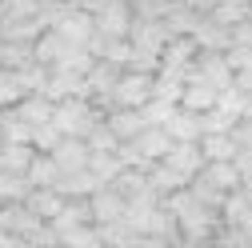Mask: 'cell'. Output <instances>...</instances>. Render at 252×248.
Wrapping results in <instances>:
<instances>
[{"mask_svg":"<svg viewBox=\"0 0 252 248\" xmlns=\"http://www.w3.org/2000/svg\"><path fill=\"white\" fill-rule=\"evenodd\" d=\"M172 216H176V228H180V240L188 244H200V240H216V232L224 228V220H220V208L204 204L200 196H192V188H176L160 200Z\"/></svg>","mask_w":252,"mask_h":248,"instance_id":"1","label":"cell"},{"mask_svg":"<svg viewBox=\"0 0 252 248\" xmlns=\"http://www.w3.org/2000/svg\"><path fill=\"white\" fill-rule=\"evenodd\" d=\"M100 120H104V112L92 104L88 96H64V100L52 104V124L64 136H88Z\"/></svg>","mask_w":252,"mask_h":248,"instance_id":"2","label":"cell"},{"mask_svg":"<svg viewBox=\"0 0 252 248\" xmlns=\"http://www.w3.org/2000/svg\"><path fill=\"white\" fill-rule=\"evenodd\" d=\"M152 96V72L144 68H124L108 92V108H140Z\"/></svg>","mask_w":252,"mask_h":248,"instance_id":"3","label":"cell"},{"mask_svg":"<svg viewBox=\"0 0 252 248\" xmlns=\"http://www.w3.org/2000/svg\"><path fill=\"white\" fill-rule=\"evenodd\" d=\"M160 164L168 172H176L184 184L192 180L200 168H204V152H200V140H172V148L160 156Z\"/></svg>","mask_w":252,"mask_h":248,"instance_id":"4","label":"cell"},{"mask_svg":"<svg viewBox=\"0 0 252 248\" xmlns=\"http://www.w3.org/2000/svg\"><path fill=\"white\" fill-rule=\"evenodd\" d=\"M88 208H92V220H96V224H108V220H120V216H124L128 196L108 180V184H100V188L88 192Z\"/></svg>","mask_w":252,"mask_h":248,"instance_id":"5","label":"cell"},{"mask_svg":"<svg viewBox=\"0 0 252 248\" xmlns=\"http://www.w3.org/2000/svg\"><path fill=\"white\" fill-rule=\"evenodd\" d=\"M216 84H208V80H200V76H192L188 72L184 76V88H180V108H188V112H208L212 104H216Z\"/></svg>","mask_w":252,"mask_h":248,"instance_id":"6","label":"cell"},{"mask_svg":"<svg viewBox=\"0 0 252 248\" xmlns=\"http://www.w3.org/2000/svg\"><path fill=\"white\" fill-rule=\"evenodd\" d=\"M92 20H96V32H104V36H128V28H132V8L120 4V0H108V4L92 16Z\"/></svg>","mask_w":252,"mask_h":248,"instance_id":"7","label":"cell"},{"mask_svg":"<svg viewBox=\"0 0 252 248\" xmlns=\"http://www.w3.org/2000/svg\"><path fill=\"white\" fill-rule=\"evenodd\" d=\"M52 160H56L60 172L84 168V164H88V144H84V136H60L56 148H52Z\"/></svg>","mask_w":252,"mask_h":248,"instance_id":"8","label":"cell"},{"mask_svg":"<svg viewBox=\"0 0 252 248\" xmlns=\"http://www.w3.org/2000/svg\"><path fill=\"white\" fill-rule=\"evenodd\" d=\"M132 144H136V148L144 152V156H148L152 164H156V160H160L164 152L172 148V132L164 128V124H144V128H140V132L132 136Z\"/></svg>","mask_w":252,"mask_h":248,"instance_id":"9","label":"cell"},{"mask_svg":"<svg viewBox=\"0 0 252 248\" xmlns=\"http://www.w3.org/2000/svg\"><path fill=\"white\" fill-rule=\"evenodd\" d=\"M196 40V48H216V52H224L228 44H232V28H224V24H216L212 16H200L196 24H192V32H188Z\"/></svg>","mask_w":252,"mask_h":248,"instance_id":"10","label":"cell"},{"mask_svg":"<svg viewBox=\"0 0 252 248\" xmlns=\"http://www.w3.org/2000/svg\"><path fill=\"white\" fill-rule=\"evenodd\" d=\"M64 200H68V196L60 192V188H52V184H44V188H28V196H24V204L32 208L40 220H52V216L64 208Z\"/></svg>","mask_w":252,"mask_h":248,"instance_id":"11","label":"cell"},{"mask_svg":"<svg viewBox=\"0 0 252 248\" xmlns=\"http://www.w3.org/2000/svg\"><path fill=\"white\" fill-rule=\"evenodd\" d=\"M200 152L204 160H232L240 152V140L236 132H200Z\"/></svg>","mask_w":252,"mask_h":248,"instance_id":"12","label":"cell"},{"mask_svg":"<svg viewBox=\"0 0 252 248\" xmlns=\"http://www.w3.org/2000/svg\"><path fill=\"white\" fill-rule=\"evenodd\" d=\"M104 124H108L120 140H132V136L144 128V112H140V108H108V112H104Z\"/></svg>","mask_w":252,"mask_h":248,"instance_id":"13","label":"cell"},{"mask_svg":"<svg viewBox=\"0 0 252 248\" xmlns=\"http://www.w3.org/2000/svg\"><path fill=\"white\" fill-rule=\"evenodd\" d=\"M36 148L32 144H20V140H0V168L4 172H28V164H32Z\"/></svg>","mask_w":252,"mask_h":248,"instance_id":"14","label":"cell"},{"mask_svg":"<svg viewBox=\"0 0 252 248\" xmlns=\"http://www.w3.org/2000/svg\"><path fill=\"white\" fill-rule=\"evenodd\" d=\"M164 128L172 132V140H200V132H204V120H200V112L176 108V112H172V120L164 124Z\"/></svg>","mask_w":252,"mask_h":248,"instance_id":"15","label":"cell"},{"mask_svg":"<svg viewBox=\"0 0 252 248\" xmlns=\"http://www.w3.org/2000/svg\"><path fill=\"white\" fill-rule=\"evenodd\" d=\"M200 176H208L220 192H232V188H240V168H236L232 160H204Z\"/></svg>","mask_w":252,"mask_h":248,"instance_id":"16","label":"cell"},{"mask_svg":"<svg viewBox=\"0 0 252 248\" xmlns=\"http://www.w3.org/2000/svg\"><path fill=\"white\" fill-rule=\"evenodd\" d=\"M24 176H28V184H32V188H44V184H52V188H56L60 168H56V160H52V152H36Z\"/></svg>","mask_w":252,"mask_h":248,"instance_id":"17","label":"cell"},{"mask_svg":"<svg viewBox=\"0 0 252 248\" xmlns=\"http://www.w3.org/2000/svg\"><path fill=\"white\" fill-rule=\"evenodd\" d=\"M208 16H212L216 24L232 28V24H240L244 16H252V0H216V4L208 8Z\"/></svg>","mask_w":252,"mask_h":248,"instance_id":"18","label":"cell"},{"mask_svg":"<svg viewBox=\"0 0 252 248\" xmlns=\"http://www.w3.org/2000/svg\"><path fill=\"white\" fill-rule=\"evenodd\" d=\"M28 60H36L32 56V40L0 36V64H4V68H20V64H28Z\"/></svg>","mask_w":252,"mask_h":248,"instance_id":"19","label":"cell"},{"mask_svg":"<svg viewBox=\"0 0 252 248\" xmlns=\"http://www.w3.org/2000/svg\"><path fill=\"white\" fill-rule=\"evenodd\" d=\"M88 168H92V176L100 184H108V180H116L124 160H120V152H88Z\"/></svg>","mask_w":252,"mask_h":248,"instance_id":"20","label":"cell"},{"mask_svg":"<svg viewBox=\"0 0 252 248\" xmlns=\"http://www.w3.org/2000/svg\"><path fill=\"white\" fill-rule=\"evenodd\" d=\"M176 108H180V104H176V100H168V96H148V100L140 104V112H144V124H168Z\"/></svg>","mask_w":252,"mask_h":248,"instance_id":"21","label":"cell"},{"mask_svg":"<svg viewBox=\"0 0 252 248\" xmlns=\"http://www.w3.org/2000/svg\"><path fill=\"white\" fill-rule=\"evenodd\" d=\"M28 176H20V172H4L0 168V200H24L28 196Z\"/></svg>","mask_w":252,"mask_h":248,"instance_id":"22","label":"cell"},{"mask_svg":"<svg viewBox=\"0 0 252 248\" xmlns=\"http://www.w3.org/2000/svg\"><path fill=\"white\" fill-rule=\"evenodd\" d=\"M84 144H88V152H116V148H120V136H116V132L108 128V124L100 120L96 128H92V132L84 136Z\"/></svg>","mask_w":252,"mask_h":248,"instance_id":"23","label":"cell"},{"mask_svg":"<svg viewBox=\"0 0 252 248\" xmlns=\"http://www.w3.org/2000/svg\"><path fill=\"white\" fill-rule=\"evenodd\" d=\"M60 136H64V132H60L52 120H44V124H36V128H32V148H36V152H52Z\"/></svg>","mask_w":252,"mask_h":248,"instance_id":"24","label":"cell"},{"mask_svg":"<svg viewBox=\"0 0 252 248\" xmlns=\"http://www.w3.org/2000/svg\"><path fill=\"white\" fill-rule=\"evenodd\" d=\"M224 228H232V232H236V236H228V240H252V204L244 208V216H240L236 224H224Z\"/></svg>","mask_w":252,"mask_h":248,"instance_id":"25","label":"cell"},{"mask_svg":"<svg viewBox=\"0 0 252 248\" xmlns=\"http://www.w3.org/2000/svg\"><path fill=\"white\" fill-rule=\"evenodd\" d=\"M232 44H248L252 48V16H244L240 24H232Z\"/></svg>","mask_w":252,"mask_h":248,"instance_id":"26","label":"cell"},{"mask_svg":"<svg viewBox=\"0 0 252 248\" xmlns=\"http://www.w3.org/2000/svg\"><path fill=\"white\" fill-rule=\"evenodd\" d=\"M232 84L244 92V96H252V64H248V68H236V72H232Z\"/></svg>","mask_w":252,"mask_h":248,"instance_id":"27","label":"cell"},{"mask_svg":"<svg viewBox=\"0 0 252 248\" xmlns=\"http://www.w3.org/2000/svg\"><path fill=\"white\" fill-rule=\"evenodd\" d=\"M48 4H68V0H48Z\"/></svg>","mask_w":252,"mask_h":248,"instance_id":"28","label":"cell"}]
</instances>
